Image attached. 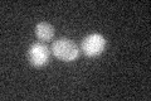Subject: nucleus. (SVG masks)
<instances>
[{"label":"nucleus","mask_w":151,"mask_h":101,"mask_svg":"<svg viewBox=\"0 0 151 101\" xmlns=\"http://www.w3.org/2000/svg\"><path fill=\"white\" fill-rule=\"evenodd\" d=\"M52 52L58 60L72 62L78 57V48L69 38H59L52 44Z\"/></svg>","instance_id":"f257e3e1"},{"label":"nucleus","mask_w":151,"mask_h":101,"mask_svg":"<svg viewBox=\"0 0 151 101\" xmlns=\"http://www.w3.org/2000/svg\"><path fill=\"white\" fill-rule=\"evenodd\" d=\"M81 47L83 53L88 57L100 56L106 48V38L100 33H92L83 38Z\"/></svg>","instance_id":"f03ea898"},{"label":"nucleus","mask_w":151,"mask_h":101,"mask_svg":"<svg viewBox=\"0 0 151 101\" xmlns=\"http://www.w3.org/2000/svg\"><path fill=\"white\" fill-rule=\"evenodd\" d=\"M28 60L30 65L35 67H42L48 63L49 61V49L44 43L37 42L33 43L28 49Z\"/></svg>","instance_id":"7ed1b4c3"},{"label":"nucleus","mask_w":151,"mask_h":101,"mask_svg":"<svg viewBox=\"0 0 151 101\" xmlns=\"http://www.w3.org/2000/svg\"><path fill=\"white\" fill-rule=\"evenodd\" d=\"M34 32H35V36L38 37V39L43 41V42L50 41L52 38H53V36H54V28L47 22L38 23L35 25Z\"/></svg>","instance_id":"20e7f679"}]
</instances>
